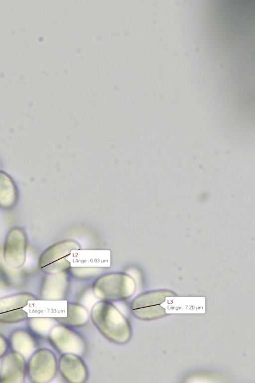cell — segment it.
<instances>
[{
    "mask_svg": "<svg viewBox=\"0 0 255 383\" xmlns=\"http://www.w3.org/2000/svg\"><path fill=\"white\" fill-rule=\"evenodd\" d=\"M90 319L99 332L109 342L128 344L132 336L131 323L112 302L99 300L92 307Z\"/></svg>",
    "mask_w": 255,
    "mask_h": 383,
    "instance_id": "cell-1",
    "label": "cell"
},
{
    "mask_svg": "<svg viewBox=\"0 0 255 383\" xmlns=\"http://www.w3.org/2000/svg\"><path fill=\"white\" fill-rule=\"evenodd\" d=\"M94 295L100 300L123 302L133 295L136 283L133 278L124 272H111L100 275L92 285Z\"/></svg>",
    "mask_w": 255,
    "mask_h": 383,
    "instance_id": "cell-2",
    "label": "cell"
},
{
    "mask_svg": "<svg viewBox=\"0 0 255 383\" xmlns=\"http://www.w3.org/2000/svg\"><path fill=\"white\" fill-rule=\"evenodd\" d=\"M57 373V357L49 348L39 347L26 360V378L30 383H50Z\"/></svg>",
    "mask_w": 255,
    "mask_h": 383,
    "instance_id": "cell-3",
    "label": "cell"
},
{
    "mask_svg": "<svg viewBox=\"0 0 255 383\" xmlns=\"http://www.w3.org/2000/svg\"><path fill=\"white\" fill-rule=\"evenodd\" d=\"M80 246L75 240L66 239L50 245L40 254L38 261L39 270L44 274H55L69 271L70 263L66 260L73 250Z\"/></svg>",
    "mask_w": 255,
    "mask_h": 383,
    "instance_id": "cell-4",
    "label": "cell"
},
{
    "mask_svg": "<svg viewBox=\"0 0 255 383\" xmlns=\"http://www.w3.org/2000/svg\"><path fill=\"white\" fill-rule=\"evenodd\" d=\"M47 342L59 355L71 353L84 357L88 345L83 336L76 330L58 323L51 330Z\"/></svg>",
    "mask_w": 255,
    "mask_h": 383,
    "instance_id": "cell-5",
    "label": "cell"
},
{
    "mask_svg": "<svg viewBox=\"0 0 255 383\" xmlns=\"http://www.w3.org/2000/svg\"><path fill=\"white\" fill-rule=\"evenodd\" d=\"M28 240L21 227L14 226L6 233L3 246V259L6 266L12 270H19L25 263Z\"/></svg>",
    "mask_w": 255,
    "mask_h": 383,
    "instance_id": "cell-6",
    "label": "cell"
},
{
    "mask_svg": "<svg viewBox=\"0 0 255 383\" xmlns=\"http://www.w3.org/2000/svg\"><path fill=\"white\" fill-rule=\"evenodd\" d=\"M38 300L29 291H19L0 297V324L12 325L25 322L28 318L24 310L29 301Z\"/></svg>",
    "mask_w": 255,
    "mask_h": 383,
    "instance_id": "cell-7",
    "label": "cell"
},
{
    "mask_svg": "<svg viewBox=\"0 0 255 383\" xmlns=\"http://www.w3.org/2000/svg\"><path fill=\"white\" fill-rule=\"evenodd\" d=\"M71 278L69 271L55 274H44L40 282L37 296L38 299L48 301L67 300Z\"/></svg>",
    "mask_w": 255,
    "mask_h": 383,
    "instance_id": "cell-8",
    "label": "cell"
},
{
    "mask_svg": "<svg viewBox=\"0 0 255 383\" xmlns=\"http://www.w3.org/2000/svg\"><path fill=\"white\" fill-rule=\"evenodd\" d=\"M58 372L62 379L69 383H84L89 377V370L83 357L74 354L60 355L58 359Z\"/></svg>",
    "mask_w": 255,
    "mask_h": 383,
    "instance_id": "cell-9",
    "label": "cell"
},
{
    "mask_svg": "<svg viewBox=\"0 0 255 383\" xmlns=\"http://www.w3.org/2000/svg\"><path fill=\"white\" fill-rule=\"evenodd\" d=\"M158 293L148 291L135 297L129 304L131 314L137 319L150 321L161 315V299Z\"/></svg>",
    "mask_w": 255,
    "mask_h": 383,
    "instance_id": "cell-10",
    "label": "cell"
},
{
    "mask_svg": "<svg viewBox=\"0 0 255 383\" xmlns=\"http://www.w3.org/2000/svg\"><path fill=\"white\" fill-rule=\"evenodd\" d=\"M26 359L10 350L1 360L0 383H23L26 378Z\"/></svg>",
    "mask_w": 255,
    "mask_h": 383,
    "instance_id": "cell-11",
    "label": "cell"
},
{
    "mask_svg": "<svg viewBox=\"0 0 255 383\" xmlns=\"http://www.w3.org/2000/svg\"><path fill=\"white\" fill-rule=\"evenodd\" d=\"M10 350L20 353L27 360L40 347V341L25 327H17L9 333Z\"/></svg>",
    "mask_w": 255,
    "mask_h": 383,
    "instance_id": "cell-12",
    "label": "cell"
},
{
    "mask_svg": "<svg viewBox=\"0 0 255 383\" xmlns=\"http://www.w3.org/2000/svg\"><path fill=\"white\" fill-rule=\"evenodd\" d=\"M67 311L66 317H55L58 323L76 329L82 328L88 324L90 314L82 304L76 302L68 301Z\"/></svg>",
    "mask_w": 255,
    "mask_h": 383,
    "instance_id": "cell-13",
    "label": "cell"
},
{
    "mask_svg": "<svg viewBox=\"0 0 255 383\" xmlns=\"http://www.w3.org/2000/svg\"><path fill=\"white\" fill-rule=\"evenodd\" d=\"M18 196L17 187L12 178L0 170V209L8 210L14 208Z\"/></svg>",
    "mask_w": 255,
    "mask_h": 383,
    "instance_id": "cell-14",
    "label": "cell"
},
{
    "mask_svg": "<svg viewBox=\"0 0 255 383\" xmlns=\"http://www.w3.org/2000/svg\"><path fill=\"white\" fill-rule=\"evenodd\" d=\"M26 328L39 341H47L52 328L58 323L55 317H28L25 321Z\"/></svg>",
    "mask_w": 255,
    "mask_h": 383,
    "instance_id": "cell-15",
    "label": "cell"
},
{
    "mask_svg": "<svg viewBox=\"0 0 255 383\" xmlns=\"http://www.w3.org/2000/svg\"><path fill=\"white\" fill-rule=\"evenodd\" d=\"M102 271V267H73L70 268L69 272L74 280L86 281L97 278L101 275Z\"/></svg>",
    "mask_w": 255,
    "mask_h": 383,
    "instance_id": "cell-16",
    "label": "cell"
},
{
    "mask_svg": "<svg viewBox=\"0 0 255 383\" xmlns=\"http://www.w3.org/2000/svg\"><path fill=\"white\" fill-rule=\"evenodd\" d=\"M10 351L8 337L0 332V360Z\"/></svg>",
    "mask_w": 255,
    "mask_h": 383,
    "instance_id": "cell-17",
    "label": "cell"
},
{
    "mask_svg": "<svg viewBox=\"0 0 255 383\" xmlns=\"http://www.w3.org/2000/svg\"><path fill=\"white\" fill-rule=\"evenodd\" d=\"M1 168V163L0 162V170Z\"/></svg>",
    "mask_w": 255,
    "mask_h": 383,
    "instance_id": "cell-18",
    "label": "cell"
}]
</instances>
